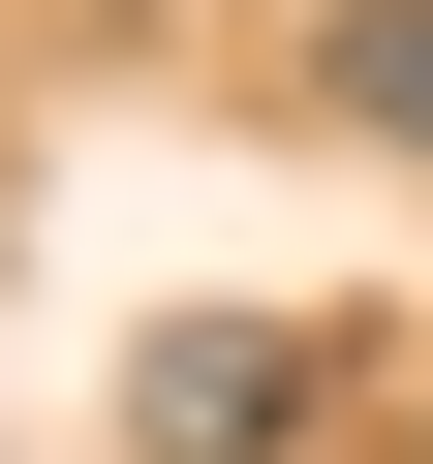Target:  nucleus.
Returning a JSON list of instances; mask_svg holds the SVG:
<instances>
[{"label": "nucleus", "instance_id": "f257e3e1", "mask_svg": "<svg viewBox=\"0 0 433 464\" xmlns=\"http://www.w3.org/2000/svg\"><path fill=\"white\" fill-rule=\"evenodd\" d=\"M341 433V341H279V310H155L124 341V464H310Z\"/></svg>", "mask_w": 433, "mask_h": 464}, {"label": "nucleus", "instance_id": "f03ea898", "mask_svg": "<svg viewBox=\"0 0 433 464\" xmlns=\"http://www.w3.org/2000/svg\"><path fill=\"white\" fill-rule=\"evenodd\" d=\"M310 93H341L371 155H433V0H341V32H310Z\"/></svg>", "mask_w": 433, "mask_h": 464}]
</instances>
